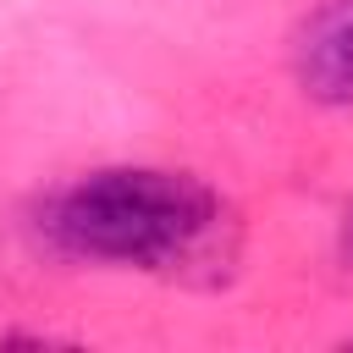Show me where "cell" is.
Listing matches in <instances>:
<instances>
[{"mask_svg": "<svg viewBox=\"0 0 353 353\" xmlns=\"http://www.w3.org/2000/svg\"><path fill=\"white\" fill-rule=\"evenodd\" d=\"M44 237L72 259L171 276H188L199 265L221 270L232 259L226 204L199 176L154 165H116L61 188L44 204Z\"/></svg>", "mask_w": 353, "mask_h": 353, "instance_id": "1", "label": "cell"}, {"mask_svg": "<svg viewBox=\"0 0 353 353\" xmlns=\"http://www.w3.org/2000/svg\"><path fill=\"white\" fill-rule=\"evenodd\" d=\"M292 72L303 94L325 105H353V0H325L292 44Z\"/></svg>", "mask_w": 353, "mask_h": 353, "instance_id": "2", "label": "cell"}, {"mask_svg": "<svg viewBox=\"0 0 353 353\" xmlns=\"http://www.w3.org/2000/svg\"><path fill=\"white\" fill-rule=\"evenodd\" d=\"M342 259L353 265V210H347V221H342Z\"/></svg>", "mask_w": 353, "mask_h": 353, "instance_id": "3", "label": "cell"}]
</instances>
